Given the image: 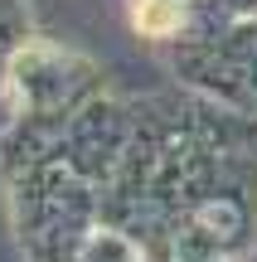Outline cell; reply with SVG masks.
<instances>
[{
    "label": "cell",
    "instance_id": "6da1fadb",
    "mask_svg": "<svg viewBox=\"0 0 257 262\" xmlns=\"http://www.w3.org/2000/svg\"><path fill=\"white\" fill-rule=\"evenodd\" d=\"M175 25H180L175 0H136V29L141 34H170Z\"/></svg>",
    "mask_w": 257,
    "mask_h": 262
}]
</instances>
